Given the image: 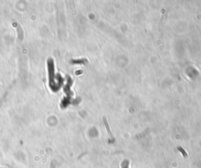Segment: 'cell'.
Instances as JSON below:
<instances>
[{"instance_id":"cell-1","label":"cell","mask_w":201,"mask_h":168,"mask_svg":"<svg viewBox=\"0 0 201 168\" xmlns=\"http://www.w3.org/2000/svg\"><path fill=\"white\" fill-rule=\"evenodd\" d=\"M48 66V75H49V85L53 91L58 90L57 87H60L58 84V80L56 79V74H55V68H54V63L53 59L49 58L47 61Z\"/></svg>"},{"instance_id":"cell-2","label":"cell","mask_w":201,"mask_h":168,"mask_svg":"<svg viewBox=\"0 0 201 168\" xmlns=\"http://www.w3.org/2000/svg\"><path fill=\"white\" fill-rule=\"evenodd\" d=\"M103 120H104V122H105V127H106V129H107L108 134H109V137H111V138H114V137H113V135H112V131H111V130H110L109 126V124H108V122H107L106 118H105V117H103Z\"/></svg>"},{"instance_id":"cell-3","label":"cell","mask_w":201,"mask_h":168,"mask_svg":"<svg viewBox=\"0 0 201 168\" xmlns=\"http://www.w3.org/2000/svg\"><path fill=\"white\" fill-rule=\"evenodd\" d=\"M178 150L181 151V153H183V156H187V153H186V152H185V151H184L183 149H182V148H181V147H178Z\"/></svg>"},{"instance_id":"cell-4","label":"cell","mask_w":201,"mask_h":168,"mask_svg":"<svg viewBox=\"0 0 201 168\" xmlns=\"http://www.w3.org/2000/svg\"><path fill=\"white\" fill-rule=\"evenodd\" d=\"M55 167H56V165L54 164V162L52 163L51 164H50V168H55Z\"/></svg>"}]
</instances>
